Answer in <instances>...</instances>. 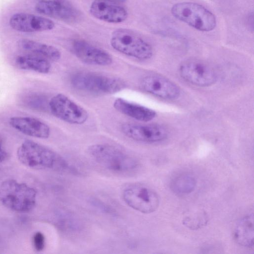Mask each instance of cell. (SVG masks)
Instances as JSON below:
<instances>
[{
    "instance_id": "cell-16",
    "label": "cell",
    "mask_w": 254,
    "mask_h": 254,
    "mask_svg": "<svg viewBox=\"0 0 254 254\" xmlns=\"http://www.w3.org/2000/svg\"><path fill=\"white\" fill-rule=\"evenodd\" d=\"M9 123L12 127L28 136L45 139L50 135L49 127L34 118L13 117L9 119Z\"/></svg>"
},
{
    "instance_id": "cell-25",
    "label": "cell",
    "mask_w": 254,
    "mask_h": 254,
    "mask_svg": "<svg viewBox=\"0 0 254 254\" xmlns=\"http://www.w3.org/2000/svg\"><path fill=\"white\" fill-rule=\"evenodd\" d=\"M107 0L113 1V2H115L119 3L121 4L122 3H124L125 1H126L127 0Z\"/></svg>"
},
{
    "instance_id": "cell-24",
    "label": "cell",
    "mask_w": 254,
    "mask_h": 254,
    "mask_svg": "<svg viewBox=\"0 0 254 254\" xmlns=\"http://www.w3.org/2000/svg\"><path fill=\"white\" fill-rule=\"evenodd\" d=\"M2 139L0 136V163L4 161L7 156V153L2 146Z\"/></svg>"
},
{
    "instance_id": "cell-2",
    "label": "cell",
    "mask_w": 254,
    "mask_h": 254,
    "mask_svg": "<svg viewBox=\"0 0 254 254\" xmlns=\"http://www.w3.org/2000/svg\"><path fill=\"white\" fill-rule=\"evenodd\" d=\"M17 156L22 164L33 169H66L68 167L66 160L56 152L30 140L21 144Z\"/></svg>"
},
{
    "instance_id": "cell-6",
    "label": "cell",
    "mask_w": 254,
    "mask_h": 254,
    "mask_svg": "<svg viewBox=\"0 0 254 254\" xmlns=\"http://www.w3.org/2000/svg\"><path fill=\"white\" fill-rule=\"evenodd\" d=\"M171 11L177 19L200 31H212L216 25L215 15L203 5L195 2L176 3Z\"/></svg>"
},
{
    "instance_id": "cell-11",
    "label": "cell",
    "mask_w": 254,
    "mask_h": 254,
    "mask_svg": "<svg viewBox=\"0 0 254 254\" xmlns=\"http://www.w3.org/2000/svg\"><path fill=\"white\" fill-rule=\"evenodd\" d=\"M123 133L127 137L140 142L154 143L165 139L168 131L158 125L124 123L121 126Z\"/></svg>"
},
{
    "instance_id": "cell-18",
    "label": "cell",
    "mask_w": 254,
    "mask_h": 254,
    "mask_svg": "<svg viewBox=\"0 0 254 254\" xmlns=\"http://www.w3.org/2000/svg\"><path fill=\"white\" fill-rule=\"evenodd\" d=\"M17 44L22 50L49 61H58L61 58L59 50L50 45L27 39L19 40Z\"/></svg>"
},
{
    "instance_id": "cell-8",
    "label": "cell",
    "mask_w": 254,
    "mask_h": 254,
    "mask_svg": "<svg viewBox=\"0 0 254 254\" xmlns=\"http://www.w3.org/2000/svg\"><path fill=\"white\" fill-rule=\"evenodd\" d=\"M49 106L55 117L70 124H83L89 117L86 110L63 93L53 96Z\"/></svg>"
},
{
    "instance_id": "cell-21",
    "label": "cell",
    "mask_w": 254,
    "mask_h": 254,
    "mask_svg": "<svg viewBox=\"0 0 254 254\" xmlns=\"http://www.w3.org/2000/svg\"><path fill=\"white\" fill-rule=\"evenodd\" d=\"M195 179L190 174H182L174 178L170 183L171 190L176 194L186 195L192 192L195 189Z\"/></svg>"
},
{
    "instance_id": "cell-13",
    "label": "cell",
    "mask_w": 254,
    "mask_h": 254,
    "mask_svg": "<svg viewBox=\"0 0 254 254\" xmlns=\"http://www.w3.org/2000/svg\"><path fill=\"white\" fill-rule=\"evenodd\" d=\"M144 91L154 96L167 100H175L180 95L178 86L168 79L157 74H150L141 81Z\"/></svg>"
},
{
    "instance_id": "cell-9",
    "label": "cell",
    "mask_w": 254,
    "mask_h": 254,
    "mask_svg": "<svg viewBox=\"0 0 254 254\" xmlns=\"http://www.w3.org/2000/svg\"><path fill=\"white\" fill-rule=\"evenodd\" d=\"M182 78L192 85L207 87L217 80V74L208 64L201 60L191 59L184 62L179 68Z\"/></svg>"
},
{
    "instance_id": "cell-22",
    "label": "cell",
    "mask_w": 254,
    "mask_h": 254,
    "mask_svg": "<svg viewBox=\"0 0 254 254\" xmlns=\"http://www.w3.org/2000/svg\"><path fill=\"white\" fill-rule=\"evenodd\" d=\"M207 222V217L203 213L188 216L183 220L184 224L192 230H196L205 226Z\"/></svg>"
},
{
    "instance_id": "cell-5",
    "label": "cell",
    "mask_w": 254,
    "mask_h": 254,
    "mask_svg": "<svg viewBox=\"0 0 254 254\" xmlns=\"http://www.w3.org/2000/svg\"><path fill=\"white\" fill-rule=\"evenodd\" d=\"M110 44L116 51L139 60H147L153 55L151 45L137 33L127 28L115 30Z\"/></svg>"
},
{
    "instance_id": "cell-17",
    "label": "cell",
    "mask_w": 254,
    "mask_h": 254,
    "mask_svg": "<svg viewBox=\"0 0 254 254\" xmlns=\"http://www.w3.org/2000/svg\"><path fill=\"white\" fill-rule=\"evenodd\" d=\"M113 106L120 113L139 121L148 122L156 116L152 109L122 98H117Z\"/></svg>"
},
{
    "instance_id": "cell-15",
    "label": "cell",
    "mask_w": 254,
    "mask_h": 254,
    "mask_svg": "<svg viewBox=\"0 0 254 254\" xmlns=\"http://www.w3.org/2000/svg\"><path fill=\"white\" fill-rule=\"evenodd\" d=\"M89 11L95 18L111 23L123 22L128 16L127 10L121 3L107 0H94Z\"/></svg>"
},
{
    "instance_id": "cell-12",
    "label": "cell",
    "mask_w": 254,
    "mask_h": 254,
    "mask_svg": "<svg viewBox=\"0 0 254 254\" xmlns=\"http://www.w3.org/2000/svg\"><path fill=\"white\" fill-rule=\"evenodd\" d=\"M71 50L80 61L88 64L107 66L113 63L112 57L109 53L84 40H74Z\"/></svg>"
},
{
    "instance_id": "cell-19",
    "label": "cell",
    "mask_w": 254,
    "mask_h": 254,
    "mask_svg": "<svg viewBox=\"0 0 254 254\" xmlns=\"http://www.w3.org/2000/svg\"><path fill=\"white\" fill-rule=\"evenodd\" d=\"M254 215L250 213L244 216L237 223L234 237L240 246L250 248L254 245Z\"/></svg>"
},
{
    "instance_id": "cell-4",
    "label": "cell",
    "mask_w": 254,
    "mask_h": 254,
    "mask_svg": "<svg viewBox=\"0 0 254 254\" xmlns=\"http://www.w3.org/2000/svg\"><path fill=\"white\" fill-rule=\"evenodd\" d=\"M70 83L78 91L97 95L114 94L126 87L125 82L120 78L90 72L74 74Z\"/></svg>"
},
{
    "instance_id": "cell-1",
    "label": "cell",
    "mask_w": 254,
    "mask_h": 254,
    "mask_svg": "<svg viewBox=\"0 0 254 254\" xmlns=\"http://www.w3.org/2000/svg\"><path fill=\"white\" fill-rule=\"evenodd\" d=\"M90 157L105 169L118 174H127L135 171L138 161L124 150L108 144H95L89 146Z\"/></svg>"
},
{
    "instance_id": "cell-14",
    "label": "cell",
    "mask_w": 254,
    "mask_h": 254,
    "mask_svg": "<svg viewBox=\"0 0 254 254\" xmlns=\"http://www.w3.org/2000/svg\"><path fill=\"white\" fill-rule=\"evenodd\" d=\"M9 23L14 30L25 33L49 31L55 27L54 22L47 18L23 12L11 15Z\"/></svg>"
},
{
    "instance_id": "cell-20",
    "label": "cell",
    "mask_w": 254,
    "mask_h": 254,
    "mask_svg": "<svg viewBox=\"0 0 254 254\" xmlns=\"http://www.w3.org/2000/svg\"><path fill=\"white\" fill-rule=\"evenodd\" d=\"M15 63L20 69L33 70L41 73H48L51 68L50 61L31 54L17 56Z\"/></svg>"
},
{
    "instance_id": "cell-23",
    "label": "cell",
    "mask_w": 254,
    "mask_h": 254,
    "mask_svg": "<svg viewBox=\"0 0 254 254\" xmlns=\"http://www.w3.org/2000/svg\"><path fill=\"white\" fill-rule=\"evenodd\" d=\"M33 243L34 247L37 251H43L45 246L44 235L40 232H36L33 237Z\"/></svg>"
},
{
    "instance_id": "cell-10",
    "label": "cell",
    "mask_w": 254,
    "mask_h": 254,
    "mask_svg": "<svg viewBox=\"0 0 254 254\" xmlns=\"http://www.w3.org/2000/svg\"><path fill=\"white\" fill-rule=\"evenodd\" d=\"M39 13L68 23L77 22L81 19V13L65 0H41L35 5Z\"/></svg>"
},
{
    "instance_id": "cell-3",
    "label": "cell",
    "mask_w": 254,
    "mask_h": 254,
    "mask_svg": "<svg viewBox=\"0 0 254 254\" xmlns=\"http://www.w3.org/2000/svg\"><path fill=\"white\" fill-rule=\"evenodd\" d=\"M37 193L26 184L12 179L0 184V202L7 208L18 213H27L35 206Z\"/></svg>"
},
{
    "instance_id": "cell-7",
    "label": "cell",
    "mask_w": 254,
    "mask_h": 254,
    "mask_svg": "<svg viewBox=\"0 0 254 254\" xmlns=\"http://www.w3.org/2000/svg\"><path fill=\"white\" fill-rule=\"evenodd\" d=\"M122 197L132 209L144 214L156 211L160 204L158 193L149 187L138 183L129 184L124 188Z\"/></svg>"
}]
</instances>
